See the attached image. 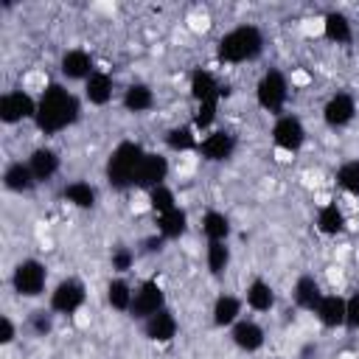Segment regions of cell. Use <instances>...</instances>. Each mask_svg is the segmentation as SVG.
<instances>
[{"instance_id":"37","label":"cell","mask_w":359,"mask_h":359,"mask_svg":"<svg viewBox=\"0 0 359 359\" xmlns=\"http://www.w3.org/2000/svg\"><path fill=\"white\" fill-rule=\"evenodd\" d=\"M31 328H34V334L45 337V334L53 328V320H50V314H48V311H34V314H31Z\"/></svg>"},{"instance_id":"9","label":"cell","mask_w":359,"mask_h":359,"mask_svg":"<svg viewBox=\"0 0 359 359\" xmlns=\"http://www.w3.org/2000/svg\"><path fill=\"white\" fill-rule=\"evenodd\" d=\"M272 140L283 151H297L303 146V140H306V129L294 115H280L275 121V126H272Z\"/></svg>"},{"instance_id":"5","label":"cell","mask_w":359,"mask_h":359,"mask_svg":"<svg viewBox=\"0 0 359 359\" xmlns=\"http://www.w3.org/2000/svg\"><path fill=\"white\" fill-rule=\"evenodd\" d=\"M258 104L269 112H278L283 104H286V95H289V84H286V76L280 70H266L258 81Z\"/></svg>"},{"instance_id":"19","label":"cell","mask_w":359,"mask_h":359,"mask_svg":"<svg viewBox=\"0 0 359 359\" xmlns=\"http://www.w3.org/2000/svg\"><path fill=\"white\" fill-rule=\"evenodd\" d=\"M34 174L28 168V163H11L6 171H3V185L14 194H22V191H31L34 188Z\"/></svg>"},{"instance_id":"7","label":"cell","mask_w":359,"mask_h":359,"mask_svg":"<svg viewBox=\"0 0 359 359\" xmlns=\"http://www.w3.org/2000/svg\"><path fill=\"white\" fill-rule=\"evenodd\" d=\"M84 297H87L84 283L76 280V278H67L50 292V309L59 311V314H73L84 306Z\"/></svg>"},{"instance_id":"25","label":"cell","mask_w":359,"mask_h":359,"mask_svg":"<svg viewBox=\"0 0 359 359\" xmlns=\"http://www.w3.org/2000/svg\"><path fill=\"white\" fill-rule=\"evenodd\" d=\"M323 31H325V36H328L331 42H337V45L351 42V22H348V17L339 14V11H328V14H325Z\"/></svg>"},{"instance_id":"27","label":"cell","mask_w":359,"mask_h":359,"mask_svg":"<svg viewBox=\"0 0 359 359\" xmlns=\"http://www.w3.org/2000/svg\"><path fill=\"white\" fill-rule=\"evenodd\" d=\"M317 230L325 233V236H337V233L345 230V216H342V210L334 202L320 208V213H317Z\"/></svg>"},{"instance_id":"38","label":"cell","mask_w":359,"mask_h":359,"mask_svg":"<svg viewBox=\"0 0 359 359\" xmlns=\"http://www.w3.org/2000/svg\"><path fill=\"white\" fill-rule=\"evenodd\" d=\"M345 325L359 328V292L345 303Z\"/></svg>"},{"instance_id":"20","label":"cell","mask_w":359,"mask_h":359,"mask_svg":"<svg viewBox=\"0 0 359 359\" xmlns=\"http://www.w3.org/2000/svg\"><path fill=\"white\" fill-rule=\"evenodd\" d=\"M219 84L216 79L208 73V70H194L191 76V95L196 98V104H205V101H216L219 98Z\"/></svg>"},{"instance_id":"14","label":"cell","mask_w":359,"mask_h":359,"mask_svg":"<svg viewBox=\"0 0 359 359\" xmlns=\"http://www.w3.org/2000/svg\"><path fill=\"white\" fill-rule=\"evenodd\" d=\"M95 70H93V59H90V53L87 50H81V48H73V50H67L65 56H62V76H67V79H90Z\"/></svg>"},{"instance_id":"1","label":"cell","mask_w":359,"mask_h":359,"mask_svg":"<svg viewBox=\"0 0 359 359\" xmlns=\"http://www.w3.org/2000/svg\"><path fill=\"white\" fill-rule=\"evenodd\" d=\"M79 118V101L73 93H67L62 84H50L39 104H36V126L45 132V135H53V132H62L65 126H70L73 121Z\"/></svg>"},{"instance_id":"39","label":"cell","mask_w":359,"mask_h":359,"mask_svg":"<svg viewBox=\"0 0 359 359\" xmlns=\"http://www.w3.org/2000/svg\"><path fill=\"white\" fill-rule=\"evenodd\" d=\"M11 339H14V323H11L8 317H3V320H0V342L8 345Z\"/></svg>"},{"instance_id":"26","label":"cell","mask_w":359,"mask_h":359,"mask_svg":"<svg viewBox=\"0 0 359 359\" xmlns=\"http://www.w3.org/2000/svg\"><path fill=\"white\" fill-rule=\"evenodd\" d=\"M157 227H160L163 238H180L185 233V227H188V216H185V210L174 208V210L157 216Z\"/></svg>"},{"instance_id":"21","label":"cell","mask_w":359,"mask_h":359,"mask_svg":"<svg viewBox=\"0 0 359 359\" xmlns=\"http://www.w3.org/2000/svg\"><path fill=\"white\" fill-rule=\"evenodd\" d=\"M84 95L90 104L95 107H104L109 98H112V79L107 73H93L87 81H84Z\"/></svg>"},{"instance_id":"13","label":"cell","mask_w":359,"mask_h":359,"mask_svg":"<svg viewBox=\"0 0 359 359\" xmlns=\"http://www.w3.org/2000/svg\"><path fill=\"white\" fill-rule=\"evenodd\" d=\"M143 331H146V337H149L151 342H171L174 334H177V320H174V314H171L168 309H163V311L151 314V317L143 323Z\"/></svg>"},{"instance_id":"18","label":"cell","mask_w":359,"mask_h":359,"mask_svg":"<svg viewBox=\"0 0 359 359\" xmlns=\"http://www.w3.org/2000/svg\"><path fill=\"white\" fill-rule=\"evenodd\" d=\"M320 300H323L320 283H317L311 275L297 278V283H294V303H297L300 309H306V311H314V309L320 306Z\"/></svg>"},{"instance_id":"36","label":"cell","mask_w":359,"mask_h":359,"mask_svg":"<svg viewBox=\"0 0 359 359\" xmlns=\"http://www.w3.org/2000/svg\"><path fill=\"white\" fill-rule=\"evenodd\" d=\"M132 261H135V255H132L129 247H115L112 250V269L115 272H126L132 266Z\"/></svg>"},{"instance_id":"23","label":"cell","mask_w":359,"mask_h":359,"mask_svg":"<svg viewBox=\"0 0 359 359\" xmlns=\"http://www.w3.org/2000/svg\"><path fill=\"white\" fill-rule=\"evenodd\" d=\"M247 306H250L252 311H269V309L275 306V292H272V286H269L266 280L255 278V280L247 286Z\"/></svg>"},{"instance_id":"29","label":"cell","mask_w":359,"mask_h":359,"mask_svg":"<svg viewBox=\"0 0 359 359\" xmlns=\"http://www.w3.org/2000/svg\"><path fill=\"white\" fill-rule=\"evenodd\" d=\"M132 297H135V292H132V286H129L126 280H121V278L109 280V286H107V300H109L112 309L129 311V309H132Z\"/></svg>"},{"instance_id":"35","label":"cell","mask_w":359,"mask_h":359,"mask_svg":"<svg viewBox=\"0 0 359 359\" xmlns=\"http://www.w3.org/2000/svg\"><path fill=\"white\" fill-rule=\"evenodd\" d=\"M213 118H216V101H205V104H199V107H196L194 123H196L199 129H205V126H210V123H213Z\"/></svg>"},{"instance_id":"28","label":"cell","mask_w":359,"mask_h":359,"mask_svg":"<svg viewBox=\"0 0 359 359\" xmlns=\"http://www.w3.org/2000/svg\"><path fill=\"white\" fill-rule=\"evenodd\" d=\"M202 233H205L210 241H227V236H230V222H227V216L219 213V210H208V213L202 216Z\"/></svg>"},{"instance_id":"12","label":"cell","mask_w":359,"mask_h":359,"mask_svg":"<svg viewBox=\"0 0 359 359\" xmlns=\"http://www.w3.org/2000/svg\"><path fill=\"white\" fill-rule=\"evenodd\" d=\"M199 149H202L205 160L222 163V160H227V157L236 151V137H233L230 132H210V135L202 140Z\"/></svg>"},{"instance_id":"10","label":"cell","mask_w":359,"mask_h":359,"mask_svg":"<svg viewBox=\"0 0 359 359\" xmlns=\"http://www.w3.org/2000/svg\"><path fill=\"white\" fill-rule=\"evenodd\" d=\"M165 174H168V160H165L163 154L146 151L143 160H140V165H137V171H135V185L151 191V188H157V185H165V182H163Z\"/></svg>"},{"instance_id":"3","label":"cell","mask_w":359,"mask_h":359,"mask_svg":"<svg viewBox=\"0 0 359 359\" xmlns=\"http://www.w3.org/2000/svg\"><path fill=\"white\" fill-rule=\"evenodd\" d=\"M143 146L135 143V140H123L112 149L109 160H107V180L112 188H126V185H135V171L143 160Z\"/></svg>"},{"instance_id":"15","label":"cell","mask_w":359,"mask_h":359,"mask_svg":"<svg viewBox=\"0 0 359 359\" xmlns=\"http://www.w3.org/2000/svg\"><path fill=\"white\" fill-rule=\"evenodd\" d=\"M345 303H348V300H342L339 294H323V300H320V306L314 309V314L320 317L323 325L339 328V325H345Z\"/></svg>"},{"instance_id":"33","label":"cell","mask_w":359,"mask_h":359,"mask_svg":"<svg viewBox=\"0 0 359 359\" xmlns=\"http://www.w3.org/2000/svg\"><path fill=\"white\" fill-rule=\"evenodd\" d=\"M149 205H151V210H157V216L174 210V208H177L174 191H171L168 185H157V188H151V191H149Z\"/></svg>"},{"instance_id":"6","label":"cell","mask_w":359,"mask_h":359,"mask_svg":"<svg viewBox=\"0 0 359 359\" xmlns=\"http://www.w3.org/2000/svg\"><path fill=\"white\" fill-rule=\"evenodd\" d=\"M163 309H165V294H163L160 283H157V280H143V283L135 289L129 314L137 317V320H149L151 314H157V311H163Z\"/></svg>"},{"instance_id":"22","label":"cell","mask_w":359,"mask_h":359,"mask_svg":"<svg viewBox=\"0 0 359 359\" xmlns=\"http://www.w3.org/2000/svg\"><path fill=\"white\" fill-rule=\"evenodd\" d=\"M238 314H241V300H238V297H233V294L216 297V303H213V323H216L219 328L236 325V323H238Z\"/></svg>"},{"instance_id":"31","label":"cell","mask_w":359,"mask_h":359,"mask_svg":"<svg viewBox=\"0 0 359 359\" xmlns=\"http://www.w3.org/2000/svg\"><path fill=\"white\" fill-rule=\"evenodd\" d=\"M230 264V250L224 241H210L208 244V269L210 275H222Z\"/></svg>"},{"instance_id":"4","label":"cell","mask_w":359,"mask_h":359,"mask_svg":"<svg viewBox=\"0 0 359 359\" xmlns=\"http://www.w3.org/2000/svg\"><path fill=\"white\" fill-rule=\"evenodd\" d=\"M45 280H48V269L45 264H39L36 258H25L14 266V275H11V283H14V292L22 294V297H36L45 292Z\"/></svg>"},{"instance_id":"34","label":"cell","mask_w":359,"mask_h":359,"mask_svg":"<svg viewBox=\"0 0 359 359\" xmlns=\"http://www.w3.org/2000/svg\"><path fill=\"white\" fill-rule=\"evenodd\" d=\"M337 182H339V188H345L348 194H359V160L342 163L339 171H337Z\"/></svg>"},{"instance_id":"8","label":"cell","mask_w":359,"mask_h":359,"mask_svg":"<svg viewBox=\"0 0 359 359\" xmlns=\"http://www.w3.org/2000/svg\"><path fill=\"white\" fill-rule=\"evenodd\" d=\"M22 118H36V104L28 93L11 90L0 98V121L3 123H17Z\"/></svg>"},{"instance_id":"32","label":"cell","mask_w":359,"mask_h":359,"mask_svg":"<svg viewBox=\"0 0 359 359\" xmlns=\"http://www.w3.org/2000/svg\"><path fill=\"white\" fill-rule=\"evenodd\" d=\"M165 143H168V149H174V151H188V149L196 146V135H194L191 126H174V129H168Z\"/></svg>"},{"instance_id":"2","label":"cell","mask_w":359,"mask_h":359,"mask_svg":"<svg viewBox=\"0 0 359 359\" xmlns=\"http://www.w3.org/2000/svg\"><path fill=\"white\" fill-rule=\"evenodd\" d=\"M264 48V36L255 25H238L230 34H224L219 39V59L222 62H247L255 59Z\"/></svg>"},{"instance_id":"30","label":"cell","mask_w":359,"mask_h":359,"mask_svg":"<svg viewBox=\"0 0 359 359\" xmlns=\"http://www.w3.org/2000/svg\"><path fill=\"white\" fill-rule=\"evenodd\" d=\"M65 199L76 208H93L95 205V188L87 182H70L65 188Z\"/></svg>"},{"instance_id":"11","label":"cell","mask_w":359,"mask_h":359,"mask_svg":"<svg viewBox=\"0 0 359 359\" xmlns=\"http://www.w3.org/2000/svg\"><path fill=\"white\" fill-rule=\"evenodd\" d=\"M353 112H356V101H353V95H348V93L331 95V98L325 101V107H323V118H325V123L334 126V129L351 123V121H353Z\"/></svg>"},{"instance_id":"17","label":"cell","mask_w":359,"mask_h":359,"mask_svg":"<svg viewBox=\"0 0 359 359\" xmlns=\"http://www.w3.org/2000/svg\"><path fill=\"white\" fill-rule=\"evenodd\" d=\"M28 168H31V174H34L36 182H45V180H50L59 171V157H56L53 149H36L28 157Z\"/></svg>"},{"instance_id":"16","label":"cell","mask_w":359,"mask_h":359,"mask_svg":"<svg viewBox=\"0 0 359 359\" xmlns=\"http://www.w3.org/2000/svg\"><path fill=\"white\" fill-rule=\"evenodd\" d=\"M233 342L241 348V351H258L264 345V328L252 320H238L233 325Z\"/></svg>"},{"instance_id":"24","label":"cell","mask_w":359,"mask_h":359,"mask_svg":"<svg viewBox=\"0 0 359 359\" xmlns=\"http://www.w3.org/2000/svg\"><path fill=\"white\" fill-rule=\"evenodd\" d=\"M123 107L129 112H146L154 107V93L149 84H129L123 93Z\"/></svg>"}]
</instances>
